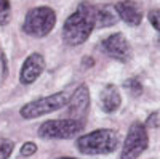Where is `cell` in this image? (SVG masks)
Wrapping results in <instances>:
<instances>
[{
  "label": "cell",
  "mask_w": 160,
  "mask_h": 159,
  "mask_svg": "<svg viewBox=\"0 0 160 159\" xmlns=\"http://www.w3.org/2000/svg\"><path fill=\"white\" fill-rule=\"evenodd\" d=\"M13 148H15V141H11L8 138L0 140V159H8L10 154L13 153Z\"/></svg>",
  "instance_id": "obj_14"
},
{
  "label": "cell",
  "mask_w": 160,
  "mask_h": 159,
  "mask_svg": "<svg viewBox=\"0 0 160 159\" xmlns=\"http://www.w3.org/2000/svg\"><path fill=\"white\" fill-rule=\"evenodd\" d=\"M101 48L108 56L118 60L122 63H127L131 58V47L127 40V37L122 32L112 34L108 39H104L102 44H101Z\"/></svg>",
  "instance_id": "obj_7"
},
{
  "label": "cell",
  "mask_w": 160,
  "mask_h": 159,
  "mask_svg": "<svg viewBox=\"0 0 160 159\" xmlns=\"http://www.w3.org/2000/svg\"><path fill=\"white\" fill-rule=\"evenodd\" d=\"M59 159H75V157H59Z\"/></svg>",
  "instance_id": "obj_19"
},
{
  "label": "cell",
  "mask_w": 160,
  "mask_h": 159,
  "mask_svg": "<svg viewBox=\"0 0 160 159\" xmlns=\"http://www.w3.org/2000/svg\"><path fill=\"white\" fill-rule=\"evenodd\" d=\"M83 122L75 121V119H55V121H47L38 127V137L45 140H68L77 137L83 130Z\"/></svg>",
  "instance_id": "obj_4"
},
{
  "label": "cell",
  "mask_w": 160,
  "mask_h": 159,
  "mask_svg": "<svg viewBox=\"0 0 160 159\" xmlns=\"http://www.w3.org/2000/svg\"><path fill=\"white\" fill-rule=\"evenodd\" d=\"M118 13L115 7H102L96 11V28H109L117 23Z\"/></svg>",
  "instance_id": "obj_12"
},
{
  "label": "cell",
  "mask_w": 160,
  "mask_h": 159,
  "mask_svg": "<svg viewBox=\"0 0 160 159\" xmlns=\"http://www.w3.org/2000/svg\"><path fill=\"white\" fill-rule=\"evenodd\" d=\"M56 24V13L50 7H35L28 11L22 29L32 37H45Z\"/></svg>",
  "instance_id": "obj_3"
},
{
  "label": "cell",
  "mask_w": 160,
  "mask_h": 159,
  "mask_svg": "<svg viewBox=\"0 0 160 159\" xmlns=\"http://www.w3.org/2000/svg\"><path fill=\"white\" fill-rule=\"evenodd\" d=\"M35 151H37V145L32 143V141H26L22 146H21V154L26 156V157H29V156L35 154Z\"/></svg>",
  "instance_id": "obj_17"
},
{
  "label": "cell",
  "mask_w": 160,
  "mask_h": 159,
  "mask_svg": "<svg viewBox=\"0 0 160 159\" xmlns=\"http://www.w3.org/2000/svg\"><path fill=\"white\" fill-rule=\"evenodd\" d=\"M118 146V135L111 129L93 130L77 138V148L82 154H111Z\"/></svg>",
  "instance_id": "obj_2"
},
{
  "label": "cell",
  "mask_w": 160,
  "mask_h": 159,
  "mask_svg": "<svg viewBox=\"0 0 160 159\" xmlns=\"http://www.w3.org/2000/svg\"><path fill=\"white\" fill-rule=\"evenodd\" d=\"M148 16H149V21H151V24H152V28L157 31V32H160V10H151L149 13H148Z\"/></svg>",
  "instance_id": "obj_16"
},
{
  "label": "cell",
  "mask_w": 160,
  "mask_h": 159,
  "mask_svg": "<svg viewBox=\"0 0 160 159\" xmlns=\"http://www.w3.org/2000/svg\"><path fill=\"white\" fill-rule=\"evenodd\" d=\"M115 10L118 13V18H122L128 26H138L142 19V11L133 0H122L115 3Z\"/></svg>",
  "instance_id": "obj_10"
},
{
  "label": "cell",
  "mask_w": 160,
  "mask_h": 159,
  "mask_svg": "<svg viewBox=\"0 0 160 159\" xmlns=\"http://www.w3.org/2000/svg\"><path fill=\"white\" fill-rule=\"evenodd\" d=\"M148 145H149V137L146 125L141 122H133L123 141L120 159H138L146 151Z\"/></svg>",
  "instance_id": "obj_6"
},
{
  "label": "cell",
  "mask_w": 160,
  "mask_h": 159,
  "mask_svg": "<svg viewBox=\"0 0 160 159\" xmlns=\"http://www.w3.org/2000/svg\"><path fill=\"white\" fill-rule=\"evenodd\" d=\"M11 18V5L8 0H0V26L8 24Z\"/></svg>",
  "instance_id": "obj_13"
},
{
  "label": "cell",
  "mask_w": 160,
  "mask_h": 159,
  "mask_svg": "<svg viewBox=\"0 0 160 159\" xmlns=\"http://www.w3.org/2000/svg\"><path fill=\"white\" fill-rule=\"evenodd\" d=\"M45 69V60L40 53H32L26 58V61L21 66V72H19V82L22 85H29L35 82L38 76L43 72Z\"/></svg>",
  "instance_id": "obj_9"
},
{
  "label": "cell",
  "mask_w": 160,
  "mask_h": 159,
  "mask_svg": "<svg viewBox=\"0 0 160 159\" xmlns=\"http://www.w3.org/2000/svg\"><path fill=\"white\" fill-rule=\"evenodd\" d=\"M157 122H158V114L154 113V114L149 116V119H148V122H146V124H148L149 127H155V125H158Z\"/></svg>",
  "instance_id": "obj_18"
},
{
  "label": "cell",
  "mask_w": 160,
  "mask_h": 159,
  "mask_svg": "<svg viewBox=\"0 0 160 159\" xmlns=\"http://www.w3.org/2000/svg\"><path fill=\"white\" fill-rule=\"evenodd\" d=\"M125 88L130 90V92H131V95H135V97H138L141 92H142V85H141V82L138 81V79H135V77L125 82Z\"/></svg>",
  "instance_id": "obj_15"
},
{
  "label": "cell",
  "mask_w": 160,
  "mask_h": 159,
  "mask_svg": "<svg viewBox=\"0 0 160 159\" xmlns=\"http://www.w3.org/2000/svg\"><path fill=\"white\" fill-rule=\"evenodd\" d=\"M90 109V90L85 84L78 85L72 97L69 98V119H75V121H85V117Z\"/></svg>",
  "instance_id": "obj_8"
},
{
  "label": "cell",
  "mask_w": 160,
  "mask_h": 159,
  "mask_svg": "<svg viewBox=\"0 0 160 159\" xmlns=\"http://www.w3.org/2000/svg\"><path fill=\"white\" fill-rule=\"evenodd\" d=\"M95 26H96V10L87 2L80 3L62 26V40L71 47L83 44L90 37Z\"/></svg>",
  "instance_id": "obj_1"
},
{
  "label": "cell",
  "mask_w": 160,
  "mask_h": 159,
  "mask_svg": "<svg viewBox=\"0 0 160 159\" xmlns=\"http://www.w3.org/2000/svg\"><path fill=\"white\" fill-rule=\"evenodd\" d=\"M66 104H69V98L66 97V93H62V92H58V93L42 97V98H37L34 101L26 103L19 109V114L24 119H35V117H40V116L55 113V111L64 108Z\"/></svg>",
  "instance_id": "obj_5"
},
{
  "label": "cell",
  "mask_w": 160,
  "mask_h": 159,
  "mask_svg": "<svg viewBox=\"0 0 160 159\" xmlns=\"http://www.w3.org/2000/svg\"><path fill=\"white\" fill-rule=\"evenodd\" d=\"M99 104L104 113H115L120 104H122V97H120V92L115 85L109 84L106 85L101 92V98H99Z\"/></svg>",
  "instance_id": "obj_11"
}]
</instances>
